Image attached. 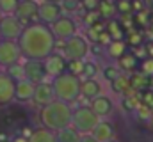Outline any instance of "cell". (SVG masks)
Masks as SVG:
<instances>
[{"mask_svg": "<svg viewBox=\"0 0 153 142\" xmlns=\"http://www.w3.org/2000/svg\"><path fill=\"white\" fill-rule=\"evenodd\" d=\"M16 41L20 44L22 55L25 59H36V61H45L46 57H50L55 52V43H57L50 25L41 21L23 27Z\"/></svg>", "mask_w": 153, "mask_h": 142, "instance_id": "1", "label": "cell"}, {"mask_svg": "<svg viewBox=\"0 0 153 142\" xmlns=\"http://www.w3.org/2000/svg\"><path fill=\"white\" fill-rule=\"evenodd\" d=\"M71 117H73V110L70 103H64L61 100H53L52 103L41 106L39 110V119L41 124L52 132H59L66 126L71 124Z\"/></svg>", "mask_w": 153, "mask_h": 142, "instance_id": "2", "label": "cell"}, {"mask_svg": "<svg viewBox=\"0 0 153 142\" xmlns=\"http://www.w3.org/2000/svg\"><path fill=\"white\" fill-rule=\"evenodd\" d=\"M52 87H53V94L55 100H61L64 103H75L80 98V76L73 73H61L57 76H53L52 80Z\"/></svg>", "mask_w": 153, "mask_h": 142, "instance_id": "3", "label": "cell"}, {"mask_svg": "<svg viewBox=\"0 0 153 142\" xmlns=\"http://www.w3.org/2000/svg\"><path fill=\"white\" fill-rule=\"evenodd\" d=\"M91 52L89 39L82 34H75L70 39L62 41V55L68 61H85Z\"/></svg>", "mask_w": 153, "mask_h": 142, "instance_id": "4", "label": "cell"}, {"mask_svg": "<svg viewBox=\"0 0 153 142\" xmlns=\"http://www.w3.org/2000/svg\"><path fill=\"white\" fill-rule=\"evenodd\" d=\"M100 117L93 112L91 106H78L73 110V117H71V126L76 128V132L80 135H89L94 126L98 124Z\"/></svg>", "mask_w": 153, "mask_h": 142, "instance_id": "5", "label": "cell"}, {"mask_svg": "<svg viewBox=\"0 0 153 142\" xmlns=\"http://www.w3.org/2000/svg\"><path fill=\"white\" fill-rule=\"evenodd\" d=\"M50 29H52V32H53L57 41H66L71 36L78 34V23L75 21V18L70 16V14H62L59 20H55L50 25Z\"/></svg>", "mask_w": 153, "mask_h": 142, "instance_id": "6", "label": "cell"}, {"mask_svg": "<svg viewBox=\"0 0 153 142\" xmlns=\"http://www.w3.org/2000/svg\"><path fill=\"white\" fill-rule=\"evenodd\" d=\"M22 50L18 41L14 39H2L0 41V68H9L22 59Z\"/></svg>", "mask_w": 153, "mask_h": 142, "instance_id": "7", "label": "cell"}, {"mask_svg": "<svg viewBox=\"0 0 153 142\" xmlns=\"http://www.w3.org/2000/svg\"><path fill=\"white\" fill-rule=\"evenodd\" d=\"M23 30L22 21L16 18V14H2L0 18V36L2 39H18Z\"/></svg>", "mask_w": 153, "mask_h": 142, "instance_id": "8", "label": "cell"}, {"mask_svg": "<svg viewBox=\"0 0 153 142\" xmlns=\"http://www.w3.org/2000/svg\"><path fill=\"white\" fill-rule=\"evenodd\" d=\"M38 9H39V4L34 2V0H20L18 9H16L14 14H16V18L22 21V25L27 27V25H30V23L39 21Z\"/></svg>", "mask_w": 153, "mask_h": 142, "instance_id": "9", "label": "cell"}, {"mask_svg": "<svg viewBox=\"0 0 153 142\" xmlns=\"http://www.w3.org/2000/svg\"><path fill=\"white\" fill-rule=\"evenodd\" d=\"M62 7L61 4H53V2H41L38 9V18L41 23H46V25H52L55 20H59L62 16Z\"/></svg>", "mask_w": 153, "mask_h": 142, "instance_id": "10", "label": "cell"}, {"mask_svg": "<svg viewBox=\"0 0 153 142\" xmlns=\"http://www.w3.org/2000/svg\"><path fill=\"white\" fill-rule=\"evenodd\" d=\"M23 70H25V78L34 84H41L48 75L45 68V61H36V59H27V62L23 64Z\"/></svg>", "mask_w": 153, "mask_h": 142, "instance_id": "11", "label": "cell"}, {"mask_svg": "<svg viewBox=\"0 0 153 142\" xmlns=\"http://www.w3.org/2000/svg\"><path fill=\"white\" fill-rule=\"evenodd\" d=\"M89 106L93 108V112H94L100 119H105V117H109V115L114 112V101H112V98L107 96V94H100V96L93 98V100L89 101Z\"/></svg>", "mask_w": 153, "mask_h": 142, "instance_id": "12", "label": "cell"}, {"mask_svg": "<svg viewBox=\"0 0 153 142\" xmlns=\"http://www.w3.org/2000/svg\"><path fill=\"white\" fill-rule=\"evenodd\" d=\"M14 87L16 82L7 73H0V106H7L14 101Z\"/></svg>", "mask_w": 153, "mask_h": 142, "instance_id": "13", "label": "cell"}, {"mask_svg": "<svg viewBox=\"0 0 153 142\" xmlns=\"http://www.w3.org/2000/svg\"><path fill=\"white\" fill-rule=\"evenodd\" d=\"M53 100H55V94H53V87H52V84H46V82L36 84L34 96H32V103H34V105L41 108V106L52 103Z\"/></svg>", "mask_w": 153, "mask_h": 142, "instance_id": "14", "label": "cell"}, {"mask_svg": "<svg viewBox=\"0 0 153 142\" xmlns=\"http://www.w3.org/2000/svg\"><path fill=\"white\" fill-rule=\"evenodd\" d=\"M103 94V85L98 78H80V96L85 100H93Z\"/></svg>", "mask_w": 153, "mask_h": 142, "instance_id": "15", "label": "cell"}, {"mask_svg": "<svg viewBox=\"0 0 153 142\" xmlns=\"http://www.w3.org/2000/svg\"><path fill=\"white\" fill-rule=\"evenodd\" d=\"M34 89H36V84L27 80V78H22L16 82V87H14V101L18 103H27V101H32V96H34Z\"/></svg>", "mask_w": 153, "mask_h": 142, "instance_id": "16", "label": "cell"}, {"mask_svg": "<svg viewBox=\"0 0 153 142\" xmlns=\"http://www.w3.org/2000/svg\"><path fill=\"white\" fill-rule=\"evenodd\" d=\"M66 66H68V59L64 55H59V53H52L50 57L45 59V68H46V73L50 76H57L61 73L66 71Z\"/></svg>", "mask_w": 153, "mask_h": 142, "instance_id": "17", "label": "cell"}, {"mask_svg": "<svg viewBox=\"0 0 153 142\" xmlns=\"http://www.w3.org/2000/svg\"><path fill=\"white\" fill-rule=\"evenodd\" d=\"M91 135L98 142H107V141H111V139H114L116 126L111 121H107V119H100L98 124L94 126V130L91 132Z\"/></svg>", "mask_w": 153, "mask_h": 142, "instance_id": "18", "label": "cell"}, {"mask_svg": "<svg viewBox=\"0 0 153 142\" xmlns=\"http://www.w3.org/2000/svg\"><path fill=\"white\" fill-rule=\"evenodd\" d=\"M116 64H117L119 70L125 71V73H134V71H137V68H139V57L134 52H125L116 61Z\"/></svg>", "mask_w": 153, "mask_h": 142, "instance_id": "19", "label": "cell"}, {"mask_svg": "<svg viewBox=\"0 0 153 142\" xmlns=\"http://www.w3.org/2000/svg\"><path fill=\"white\" fill-rule=\"evenodd\" d=\"M126 48H128L126 39H112V41L105 46V55H107L109 59H112V61H117L125 52H128Z\"/></svg>", "mask_w": 153, "mask_h": 142, "instance_id": "20", "label": "cell"}, {"mask_svg": "<svg viewBox=\"0 0 153 142\" xmlns=\"http://www.w3.org/2000/svg\"><path fill=\"white\" fill-rule=\"evenodd\" d=\"M111 89L114 91L116 94H121V96L132 92L134 89H132V85H130V76H126L125 73H121L114 82H111Z\"/></svg>", "mask_w": 153, "mask_h": 142, "instance_id": "21", "label": "cell"}, {"mask_svg": "<svg viewBox=\"0 0 153 142\" xmlns=\"http://www.w3.org/2000/svg\"><path fill=\"white\" fill-rule=\"evenodd\" d=\"M29 142H57L55 132L41 126V128H34V133L30 135Z\"/></svg>", "mask_w": 153, "mask_h": 142, "instance_id": "22", "label": "cell"}, {"mask_svg": "<svg viewBox=\"0 0 153 142\" xmlns=\"http://www.w3.org/2000/svg\"><path fill=\"white\" fill-rule=\"evenodd\" d=\"M55 137H57V142H78L82 135L76 132V128H73V126L70 124V126H66V128L55 132Z\"/></svg>", "mask_w": 153, "mask_h": 142, "instance_id": "23", "label": "cell"}, {"mask_svg": "<svg viewBox=\"0 0 153 142\" xmlns=\"http://www.w3.org/2000/svg\"><path fill=\"white\" fill-rule=\"evenodd\" d=\"M148 84H150V76H146L143 71L130 73V85H132L134 91H144Z\"/></svg>", "mask_w": 153, "mask_h": 142, "instance_id": "24", "label": "cell"}, {"mask_svg": "<svg viewBox=\"0 0 153 142\" xmlns=\"http://www.w3.org/2000/svg\"><path fill=\"white\" fill-rule=\"evenodd\" d=\"M100 71H102V68L98 66L96 61L85 59V61L82 62V73H80V78H96Z\"/></svg>", "mask_w": 153, "mask_h": 142, "instance_id": "25", "label": "cell"}, {"mask_svg": "<svg viewBox=\"0 0 153 142\" xmlns=\"http://www.w3.org/2000/svg\"><path fill=\"white\" fill-rule=\"evenodd\" d=\"M112 39H125V36H126V30L123 29V25H121V21L119 20H116V18H111V20H107V29H105Z\"/></svg>", "mask_w": 153, "mask_h": 142, "instance_id": "26", "label": "cell"}, {"mask_svg": "<svg viewBox=\"0 0 153 142\" xmlns=\"http://www.w3.org/2000/svg\"><path fill=\"white\" fill-rule=\"evenodd\" d=\"M96 11H98V14H100L102 18L111 20V18H114V14H116V5H114L112 0H100Z\"/></svg>", "mask_w": 153, "mask_h": 142, "instance_id": "27", "label": "cell"}, {"mask_svg": "<svg viewBox=\"0 0 153 142\" xmlns=\"http://www.w3.org/2000/svg\"><path fill=\"white\" fill-rule=\"evenodd\" d=\"M100 73H102V76H103V78L111 84V82H114L116 78L123 73V71L117 68V64H107L105 68H102V71H100Z\"/></svg>", "mask_w": 153, "mask_h": 142, "instance_id": "28", "label": "cell"}, {"mask_svg": "<svg viewBox=\"0 0 153 142\" xmlns=\"http://www.w3.org/2000/svg\"><path fill=\"white\" fill-rule=\"evenodd\" d=\"M5 73L14 80V82H18V80H22V78H25V70H23V64H20V62H16V64H13V66H9V68H5Z\"/></svg>", "mask_w": 153, "mask_h": 142, "instance_id": "29", "label": "cell"}, {"mask_svg": "<svg viewBox=\"0 0 153 142\" xmlns=\"http://www.w3.org/2000/svg\"><path fill=\"white\" fill-rule=\"evenodd\" d=\"M116 13L117 14H134V5L132 0H116Z\"/></svg>", "mask_w": 153, "mask_h": 142, "instance_id": "30", "label": "cell"}, {"mask_svg": "<svg viewBox=\"0 0 153 142\" xmlns=\"http://www.w3.org/2000/svg\"><path fill=\"white\" fill-rule=\"evenodd\" d=\"M126 43L128 44H132V46H141L143 44V32L139 30V29H132V30H128L126 32Z\"/></svg>", "mask_w": 153, "mask_h": 142, "instance_id": "31", "label": "cell"}, {"mask_svg": "<svg viewBox=\"0 0 153 142\" xmlns=\"http://www.w3.org/2000/svg\"><path fill=\"white\" fill-rule=\"evenodd\" d=\"M61 7H62L64 14H73L78 9H82V4H80V0H62Z\"/></svg>", "mask_w": 153, "mask_h": 142, "instance_id": "32", "label": "cell"}, {"mask_svg": "<svg viewBox=\"0 0 153 142\" xmlns=\"http://www.w3.org/2000/svg\"><path fill=\"white\" fill-rule=\"evenodd\" d=\"M20 0H0V11L2 14H14L18 9Z\"/></svg>", "mask_w": 153, "mask_h": 142, "instance_id": "33", "label": "cell"}, {"mask_svg": "<svg viewBox=\"0 0 153 142\" xmlns=\"http://www.w3.org/2000/svg\"><path fill=\"white\" fill-rule=\"evenodd\" d=\"M134 21H135V25H139V27H148V25H150V13H148L146 9L135 13V14H134Z\"/></svg>", "mask_w": 153, "mask_h": 142, "instance_id": "34", "label": "cell"}, {"mask_svg": "<svg viewBox=\"0 0 153 142\" xmlns=\"http://www.w3.org/2000/svg\"><path fill=\"white\" fill-rule=\"evenodd\" d=\"M100 18H102V16L98 14V11H85V14H84V25H85V27H91V25H94Z\"/></svg>", "mask_w": 153, "mask_h": 142, "instance_id": "35", "label": "cell"}, {"mask_svg": "<svg viewBox=\"0 0 153 142\" xmlns=\"http://www.w3.org/2000/svg\"><path fill=\"white\" fill-rule=\"evenodd\" d=\"M141 71H143L146 76L153 78V59H152V57L143 59V62H141Z\"/></svg>", "mask_w": 153, "mask_h": 142, "instance_id": "36", "label": "cell"}, {"mask_svg": "<svg viewBox=\"0 0 153 142\" xmlns=\"http://www.w3.org/2000/svg\"><path fill=\"white\" fill-rule=\"evenodd\" d=\"M141 103H144V105H148L150 108H153V89H144V91H141Z\"/></svg>", "mask_w": 153, "mask_h": 142, "instance_id": "37", "label": "cell"}, {"mask_svg": "<svg viewBox=\"0 0 153 142\" xmlns=\"http://www.w3.org/2000/svg\"><path fill=\"white\" fill-rule=\"evenodd\" d=\"M82 62L84 61H68V66H66V71L68 73H73V75H78L82 73Z\"/></svg>", "mask_w": 153, "mask_h": 142, "instance_id": "38", "label": "cell"}, {"mask_svg": "<svg viewBox=\"0 0 153 142\" xmlns=\"http://www.w3.org/2000/svg\"><path fill=\"white\" fill-rule=\"evenodd\" d=\"M135 112H137V115H139V117H143V119H146V121H148V117L152 115L153 108H150V106L144 105V103H139L137 108H135Z\"/></svg>", "mask_w": 153, "mask_h": 142, "instance_id": "39", "label": "cell"}, {"mask_svg": "<svg viewBox=\"0 0 153 142\" xmlns=\"http://www.w3.org/2000/svg\"><path fill=\"white\" fill-rule=\"evenodd\" d=\"M98 2L100 0H80L84 11H96L98 9Z\"/></svg>", "mask_w": 153, "mask_h": 142, "instance_id": "40", "label": "cell"}, {"mask_svg": "<svg viewBox=\"0 0 153 142\" xmlns=\"http://www.w3.org/2000/svg\"><path fill=\"white\" fill-rule=\"evenodd\" d=\"M112 41V37H111V34L107 32V30H103L102 34L98 36V41H96V44H102V46H107L109 43Z\"/></svg>", "mask_w": 153, "mask_h": 142, "instance_id": "41", "label": "cell"}, {"mask_svg": "<svg viewBox=\"0 0 153 142\" xmlns=\"http://www.w3.org/2000/svg\"><path fill=\"white\" fill-rule=\"evenodd\" d=\"M132 5H134V13H139L144 9V2L143 0H132Z\"/></svg>", "mask_w": 153, "mask_h": 142, "instance_id": "42", "label": "cell"}, {"mask_svg": "<svg viewBox=\"0 0 153 142\" xmlns=\"http://www.w3.org/2000/svg\"><path fill=\"white\" fill-rule=\"evenodd\" d=\"M32 133H34V128H30V126H23L22 132H20V135H23V137H27V139H30Z\"/></svg>", "mask_w": 153, "mask_h": 142, "instance_id": "43", "label": "cell"}, {"mask_svg": "<svg viewBox=\"0 0 153 142\" xmlns=\"http://www.w3.org/2000/svg\"><path fill=\"white\" fill-rule=\"evenodd\" d=\"M78 142H98V141H96V139H94V137H93V135L89 133V135H82Z\"/></svg>", "mask_w": 153, "mask_h": 142, "instance_id": "44", "label": "cell"}, {"mask_svg": "<svg viewBox=\"0 0 153 142\" xmlns=\"http://www.w3.org/2000/svg\"><path fill=\"white\" fill-rule=\"evenodd\" d=\"M11 142H29V139H27V137H23V135H20V133H18V135H14V137H13V139H11Z\"/></svg>", "mask_w": 153, "mask_h": 142, "instance_id": "45", "label": "cell"}, {"mask_svg": "<svg viewBox=\"0 0 153 142\" xmlns=\"http://www.w3.org/2000/svg\"><path fill=\"white\" fill-rule=\"evenodd\" d=\"M146 53H148V57H152L153 59V41L146 44Z\"/></svg>", "mask_w": 153, "mask_h": 142, "instance_id": "46", "label": "cell"}, {"mask_svg": "<svg viewBox=\"0 0 153 142\" xmlns=\"http://www.w3.org/2000/svg\"><path fill=\"white\" fill-rule=\"evenodd\" d=\"M7 141H11L9 135H7L5 132H0V142H7Z\"/></svg>", "mask_w": 153, "mask_h": 142, "instance_id": "47", "label": "cell"}, {"mask_svg": "<svg viewBox=\"0 0 153 142\" xmlns=\"http://www.w3.org/2000/svg\"><path fill=\"white\" fill-rule=\"evenodd\" d=\"M148 124H150V128L153 130V112H152V115L148 117Z\"/></svg>", "mask_w": 153, "mask_h": 142, "instance_id": "48", "label": "cell"}, {"mask_svg": "<svg viewBox=\"0 0 153 142\" xmlns=\"http://www.w3.org/2000/svg\"><path fill=\"white\" fill-rule=\"evenodd\" d=\"M45 2H53V4H61L62 0H45Z\"/></svg>", "mask_w": 153, "mask_h": 142, "instance_id": "49", "label": "cell"}, {"mask_svg": "<svg viewBox=\"0 0 153 142\" xmlns=\"http://www.w3.org/2000/svg\"><path fill=\"white\" fill-rule=\"evenodd\" d=\"M150 25L153 27V13H150Z\"/></svg>", "mask_w": 153, "mask_h": 142, "instance_id": "50", "label": "cell"}, {"mask_svg": "<svg viewBox=\"0 0 153 142\" xmlns=\"http://www.w3.org/2000/svg\"><path fill=\"white\" fill-rule=\"evenodd\" d=\"M107 142H117V141H116V139H111V141H107Z\"/></svg>", "mask_w": 153, "mask_h": 142, "instance_id": "51", "label": "cell"}, {"mask_svg": "<svg viewBox=\"0 0 153 142\" xmlns=\"http://www.w3.org/2000/svg\"><path fill=\"white\" fill-rule=\"evenodd\" d=\"M0 18H2V11H0Z\"/></svg>", "mask_w": 153, "mask_h": 142, "instance_id": "52", "label": "cell"}, {"mask_svg": "<svg viewBox=\"0 0 153 142\" xmlns=\"http://www.w3.org/2000/svg\"><path fill=\"white\" fill-rule=\"evenodd\" d=\"M0 41H2V36H0Z\"/></svg>", "mask_w": 153, "mask_h": 142, "instance_id": "53", "label": "cell"}, {"mask_svg": "<svg viewBox=\"0 0 153 142\" xmlns=\"http://www.w3.org/2000/svg\"><path fill=\"white\" fill-rule=\"evenodd\" d=\"M112 2H116V0H112Z\"/></svg>", "mask_w": 153, "mask_h": 142, "instance_id": "54", "label": "cell"}, {"mask_svg": "<svg viewBox=\"0 0 153 142\" xmlns=\"http://www.w3.org/2000/svg\"><path fill=\"white\" fill-rule=\"evenodd\" d=\"M7 142H11V141H7Z\"/></svg>", "mask_w": 153, "mask_h": 142, "instance_id": "55", "label": "cell"}]
</instances>
